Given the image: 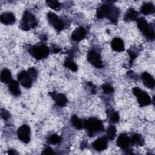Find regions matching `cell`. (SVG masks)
Segmentation results:
<instances>
[{
	"mask_svg": "<svg viewBox=\"0 0 155 155\" xmlns=\"http://www.w3.org/2000/svg\"><path fill=\"white\" fill-rule=\"evenodd\" d=\"M64 65L73 71H76L78 70V66L70 58L65 59Z\"/></svg>",
	"mask_w": 155,
	"mask_h": 155,
	"instance_id": "25",
	"label": "cell"
},
{
	"mask_svg": "<svg viewBox=\"0 0 155 155\" xmlns=\"http://www.w3.org/2000/svg\"><path fill=\"white\" fill-rule=\"evenodd\" d=\"M27 72L28 73V74H30V76H31V78H32V79H36L37 75H38V73H37L36 70L35 68H33V67L30 68L28 70Z\"/></svg>",
	"mask_w": 155,
	"mask_h": 155,
	"instance_id": "31",
	"label": "cell"
},
{
	"mask_svg": "<svg viewBox=\"0 0 155 155\" xmlns=\"http://www.w3.org/2000/svg\"><path fill=\"white\" fill-rule=\"evenodd\" d=\"M38 25V21L35 16L30 12L26 10L24 13L20 27L24 31H28L31 28H35Z\"/></svg>",
	"mask_w": 155,
	"mask_h": 155,
	"instance_id": "3",
	"label": "cell"
},
{
	"mask_svg": "<svg viewBox=\"0 0 155 155\" xmlns=\"http://www.w3.org/2000/svg\"><path fill=\"white\" fill-rule=\"evenodd\" d=\"M84 128L88 131V135L90 137L94 134L104 131V127L101 120L94 117H90L83 121Z\"/></svg>",
	"mask_w": 155,
	"mask_h": 155,
	"instance_id": "1",
	"label": "cell"
},
{
	"mask_svg": "<svg viewBox=\"0 0 155 155\" xmlns=\"http://www.w3.org/2000/svg\"><path fill=\"white\" fill-rule=\"evenodd\" d=\"M133 93L136 96L140 107L147 106L151 103V99L148 94L140 88L138 87L133 88Z\"/></svg>",
	"mask_w": 155,
	"mask_h": 155,
	"instance_id": "5",
	"label": "cell"
},
{
	"mask_svg": "<svg viewBox=\"0 0 155 155\" xmlns=\"http://www.w3.org/2000/svg\"><path fill=\"white\" fill-rule=\"evenodd\" d=\"M112 6L108 4H102L99 7L96 11V17L99 19L108 18L111 13Z\"/></svg>",
	"mask_w": 155,
	"mask_h": 155,
	"instance_id": "10",
	"label": "cell"
},
{
	"mask_svg": "<svg viewBox=\"0 0 155 155\" xmlns=\"http://www.w3.org/2000/svg\"><path fill=\"white\" fill-rule=\"evenodd\" d=\"M1 81L5 84L10 83L12 81V74L10 71L7 68H4L1 73Z\"/></svg>",
	"mask_w": 155,
	"mask_h": 155,
	"instance_id": "20",
	"label": "cell"
},
{
	"mask_svg": "<svg viewBox=\"0 0 155 155\" xmlns=\"http://www.w3.org/2000/svg\"><path fill=\"white\" fill-rule=\"evenodd\" d=\"M110 117V121L113 123H117L119 120V113L116 111L111 113Z\"/></svg>",
	"mask_w": 155,
	"mask_h": 155,
	"instance_id": "30",
	"label": "cell"
},
{
	"mask_svg": "<svg viewBox=\"0 0 155 155\" xmlns=\"http://www.w3.org/2000/svg\"><path fill=\"white\" fill-rule=\"evenodd\" d=\"M17 134L19 139L24 143H27L30 140V128L27 125H21L18 130Z\"/></svg>",
	"mask_w": 155,
	"mask_h": 155,
	"instance_id": "8",
	"label": "cell"
},
{
	"mask_svg": "<svg viewBox=\"0 0 155 155\" xmlns=\"http://www.w3.org/2000/svg\"><path fill=\"white\" fill-rule=\"evenodd\" d=\"M87 60L96 68H102L104 67L103 62L101 59L99 53L94 50H91L88 51L87 54Z\"/></svg>",
	"mask_w": 155,
	"mask_h": 155,
	"instance_id": "7",
	"label": "cell"
},
{
	"mask_svg": "<svg viewBox=\"0 0 155 155\" xmlns=\"http://www.w3.org/2000/svg\"><path fill=\"white\" fill-rule=\"evenodd\" d=\"M127 52H128V55H129L130 58V65H131L133 62L134 61V60L136 58L137 54H136V53L134 51H132L131 50H128Z\"/></svg>",
	"mask_w": 155,
	"mask_h": 155,
	"instance_id": "32",
	"label": "cell"
},
{
	"mask_svg": "<svg viewBox=\"0 0 155 155\" xmlns=\"http://www.w3.org/2000/svg\"><path fill=\"white\" fill-rule=\"evenodd\" d=\"M51 97L54 100L56 105L59 107H64L68 102L67 97L62 93H56L55 91H53L49 93Z\"/></svg>",
	"mask_w": 155,
	"mask_h": 155,
	"instance_id": "12",
	"label": "cell"
},
{
	"mask_svg": "<svg viewBox=\"0 0 155 155\" xmlns=\"http://www.w3.org/2000/svg\"><path fill=\"white\" fill-rule=\"evenodd\" d=\"M119 16V10L116 7H112L111 13H110L109 16L108 17L109 20L112 23L115 24L117 22V21L118 20Z\"/></svg>",
	"mask_w": 155,
	"mask_h": 155,
	"instance_id": "23",
	"label": "cell"
},
{
	"mask_svg": "<svg viewBox=\"0 0 155 155\" xmlns=\"http://www.w3.org/2000/svg\"><path fill=\"white\" fill-rule=\"evenodd\" d=\"M102 88L104 92L107 94H111V93H113L114 91L113 87L111 85H110V84H103L102 85Z\"/></svg>",
	"mask_w": 155,
	"mask_h": 155,
	"instance_id": "29",
	"label": "cell"
},
{
	"mask_svg": "<svg viewBox=\"0 0 155 155\" xmlns=\"http://www.w3.org/2000/svg\"><path fill=\"white\" fill-rule=\"evenodd\" d=\"M8 153L9 154H18L17 152H16V151L14 150H9Z\"/></svg>",
	"mask_w": 155,
	"mask_h": 155,
	"instance_id": "36",
	"label": "cell"
},
{
	"mask_svg": "<svg viewBox=\"0 0 155 155\" xmlns=\"http://www.w3.org/2000/svg\"><path fill=\"white\" fill-rule=\"evenodd\" d=\"M27 50L28 53L37 60L46 58L50 53L49 48L45 44L42 42L30 46L27 48Z\"/></svg>",
	"mask_w": 155,
	"mask_h": 155,
	"instance_id": "2",
	"label": "cell"
},
{
	"mask_svg": "<svg viewBox=\"0 0 155 155\" xmlns=\"http://www.w3.org/2000/svg\"><path fill=\"white\" fill-rule=\"evenodd\" d=\"M55 153L54 152V151L50 147H46L42 151V154H54Z\"/></svg>",
	"mask_w": 155,
	"mask_h": 155,
	"instance_id": "34",
	"label": "cell"
},
{
	"mask_svg": "<svg viewBox=\"0 0 155 155\" xmlns=\"http://www.w3.org/2000/svg\"><path fill=\"white\" fill-rule=\"evenodd\" d=\"M1 22L5 25H12L16 21L15 15L11 12H5L1 15Z\"/></svg>",
	"mask_w": 155,
	"mask_h": 155,
	"instance_id": "15",
	"label": "cell"
},
{
	"mask_svg": "<svg viewBox=\"0 0 155 155\" xmlns=\"http://www.w3.org/2000/svg\"><path fill=\"white\" fill-rule=\"evenodd\" d=\"M139 14L137 11H136L133 8H129L127 11L125 13L124 19L126 22L133 21L137 19Z\"/></svg>",
	"mask_w": 155,
	"mask_h": 155,
	"instance_id": "18",
	"label": "cell"
},
{
	"mask_svg": "<svg viewBox=\"0 0 155 155\" xmlns=\"http://www.w3.org/2000/svg\"><path fill=\"white\" fill-rule=\"evenodd\" d=\"M130 139V142L133 144L137 145L139 146H143L144 145V139L142 136L137 133H134L132 134Z\"/></svg>",
	"mask_w": 155,
	"mask_h": 155,
	"instance_id": "21",
	"label": "cell"
},
{
	"mask_svg": "<svg viewBox=\"0 0 155 155\" xmlns=\"http://www.w3.org/2000/svg\"><path fill=\"white\" fill-rule=\"evenodd\" d=\"M143 84L148 88L153 89L155 85V81L153 77L147 72H143L141 76Z\"/></svg>",
	"mask_w": 155,
	"mask_h": 155,
	"instance_id": "14",
	"label": "cell"
},
{
	"mask_svg": "<svg viewBox=\"0 0 155 155\" xmlns=\"http://www.w3.org/2000/svg\"><path fill=\"white\" fill-rule=\"evenodd\" d=\"M71 123L72 125L78 130H81L84 128L83 121L80 119L77 116L73 115L71 117Z\"/></svg>",
	"mask_w": 155,
	"mask_h": 155,
	"instance_id": "24",
	"label": "cell"
},
{
	"mask_svg": "<svg viewBox=\"0 0 155 155\" xmlns=\"http://www.w3.org/2000/svg\"><path fill=\"white\" fill-rule=\"evenodd\" d=\"M1 116L4 120H7L10 117V114L7 110H5L4 109H1Z\"/></svg>",
	"mask_w": 155,
	"mask_h": 155,
	"instance_id": "33",
	"label": "cell"
},
{
	"mask_svg": "<svg viewBox=\"0 0 155 155\" xmlns=\"http://www.w3.org/2000/svg\"><path fill=\"white\" fill-rule=\"evenodd\" d=\"M112 49L115 51H123L125 50L124 44L122 39L120 38H114L111 42Z\"/></svg>",
	"mask_w": 155,
	"mask_h": 155,
	"instance_id": "17",
	"label": "cell"
},
{
	"mask_svg": "<svg viewBox=\"0 0 155 155\" xmlns=\"http://www.w3.org/2000/svg\"><path fill=\"white\" fill-rule=\"evenodd\" d=\"M130 143V137L125 133L120 134L116 140L117 145L124 150H128Z\"/></svg>",
	"mask_w": 155,
	"mask_h": 155,
	"instance_id": "11",
	"label": "cell"
},
{
	"mask_svg": "<svg viewBox=\"0 0 155 155\" xmlns=\"http://www.w3.org/2000/svg\"><path fill=\"white\" fill-rule=\"evenodd\" d=\"M8 89L10 93L15 96H18L21 94V90L19 88V83L15 80H12L9 83Z\"/></svg>",
	"mask_w": 155,
	"mask_h": 155,
	"instance_id": "19",
	"label": "cell"
},
{
	"mask_svg": "<svg viewBox=\"0 0 155 155\" xmlns=\"http://www.w3.org/2000/svg\"><path fill=\"white\" fill-rule=\"evenodd\" d=\"M60 51H61V49H60V48H59L58 47H55L54 45L53 47L52 51H53V53H57L59 52Z\"/></svg>",
	"mask_w": 155,
	"mask_h": 155,
	"instance_id": "35",
	"label": "cell"
},
{
	"mask_svg": "<svg viewBox=\"0 0 155 155\" xmlns=\"http://www.w3.org/2000/svg\"><path fill=\"white\" fill-rule=\"evenodd\" d=\"M61 141V137L56 134H51L50 136L48 137L47 139V142L52 145L57 144L59 143Z\"/></svg>",
	"mask_w": 155,
	"mask_h": 155,
	"instance_id": "27",
	"label": "cell"
},
{
	"mask_svg": "<svg viewBox=\"0 0 155 155\" xmlns=\"http://www.w3.org/2000/svg\"><path fill=\"white\" fill-rule=\"evenodd\" d=\"M137 25L139 29L148 39L153 40L154 38V27L149 24L143 18L137 19Z\"/></svg>",
	"mask_w": 155,
	"mask_h": 155,
	"instance_id": "4",
	"label": "cell"
},
{
	"mask_svg": "<svg viewBox=\"0 0 155 155\" xmlns=\"http://www.w3.org/2000/svg\"><path fill=\"white\" fill-rule=\"evenodd\" d=\"M107 138L111 140H113L116 136V129L114 125H110L107 130Z\"/></svg>",
	"mask_w": 155,
	"mask_h": 155,
	"instance_id": "26",
	"label": "cell"
},
{
	"mask_svg": "<svg viewBox=\"0 0 155 155\" xmlns=\"http://www.w3.org/2000/svg\"><path fill=\"white\" fill-rule=\"evenodd\" d=\"M108 145V138L105 137H99L97 139L92 143V147L94 150L97 151H104L107 148Z\"/></svg>",
	"mask_w": 155,
	"mask_h": 155,
	"instance_id": "13",
	"label": "cell"
},
{
	"mask_svg": "<svg viewBox=\"0 0 155 155\" xmlns=\"http://www.w3.org/2000/svg\"><path fill=\"white\" fill-rule=\"evenodd\" d=\"M86 35V31L82 27L76 28L71 34V39L74 41H80L84 39Z\"/></svg>",
	"mask_w": 155,
	"mask_h": 155,
	"instance_id": "16",
	"label": "cell"
},
{
	"mask_svg": "<svg viewBox=\"0 0 155 155\" xmlns=\"http://www.w3.org/2000/svg\"><path fill=\"white\" fill-rule=\"evenodd\" d=\"M141 12L145 15L152 14L154 12V6L151 2L144 3L141 7Z\"/></svg>",
	"mask_w": 155,
	"mask_h": 155,
	"instance_id": "22",
	"label": "cell"
},
{
	"mask_svg": "<svg viewBox=\"0 0 155 155\" xmlns=\"http://www.w3.org/2000/svg\"><path fill=\"white\" fill-rule=\"evenodd\" d=\"M46 3L48 6H49L51 8L54 10H58L59 9L61 4L58 1L56 0H51V1H47Z\"/></svg>",
	"mask_w": 155,
	"mask_h": 155,
	"instance_id": "28",
	"label": "cell"
},
{
	"mask_svg": "<svg viewBox=\"0 0 155 155\" xmlns=\"http://www.w3.org/2000/svg\"><path fill=\"white\" fill-rule=\"evenodd\" d=\"M47 18L49 23L58 31H61L64 28V22L54 13L50 12L47 13Z\"/></svg>",
	"mask_w": 155,
	"mask_h": 155,
	"instance_id": "6",
	"label": "cell"
},
{
	"mask_svg": "<svg viewBox=\"0 0 155 155\" xmlns=\"http://www.w3.org/2000/svg\"><path fill=\"white\" fill-rule=\"evenodd\" d=\"M18 82L25 88H30L32 85L33 79L28 74V73L25 70L20 71L17 76Z\"/></svg>",
	"mask_w": 155,
	"mask_h": 155,
	"instance_id": "9",
	"label": "cell"
}]
</instances>
